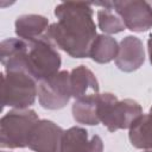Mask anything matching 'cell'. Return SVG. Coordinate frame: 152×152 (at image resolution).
Instances as JSON below:
<instances>
[{"label": "cell", "instance_id": "obj_1", "mask_svg": "<svg viewBox=\"0 0 152 152\" xmlns=\"http://www.w3.org/2000/svg\"><path fill=\"white\" fill-rule=\"evenodd\" d=\"M57 21L50 25L49 37L56 46L74 58L89 57L96 26L91 5L87 2H62L56 6Z\"/></svg>", "mask_w": 152, "mask_h": 152}, {"label": "cell", "instance_id": "obj_2", "mask_svg": "<svg viewBox=\"0 0 152 152\" xmlns=\"http://www.w3.org/2000/svg\"><path fill=\"white\" fill-rule=\"evenodd\" d=\"M142 115L141 106L132 100H119L112 93L99 94V119L108 131L126 129Z\"/></svg>", "mask_w": 152, "mask_h": 152}, {"label": "cell", "instance_id": "obj_3", "mask_svg": "<svg viewBox=\"0 0 152 152\" xmlns=\"http://www.w3.org/2000/svg\"><path fill=\"white\" fill-rule=\"evenodd\" d=\"M38 95L37 81L26 71H5L1 75L2 107L26 109Z\"/></svg>", "mask_w": 152, "mask_h": 152}, {"label": "cell", "instance_id": "obj_4", "mask_svg": "<svg viewBox=\"0 0 152 152\" xmlns=\"http://www.w3.org/2000/svg\"><path fill=\"white\" fill-rule=\"evenodd\" d=\"M38 115L32 109H12L0 120V146L23 148L28 145V138Z\"/></svg>", "mask_w": 152, "mask_h": 152}, {"label": "cell", "instance_id": "obj_5", "mask_svg": "<svg viewBox=\"0 0 152 152\" xmlns=\"http://www.w3.org/2000/svg\"><path fill=\"white\" fill-rule=\"evenodd\" d=\"M61 64V55L50 37L27 42L25 58L26 71L36 81H40L57 74Z\"/></svg>", "mask_w": 152, "mask_h": 152}, {"label": "cell", "instance_id": "obj_6", "mask_svg": "<svg viewBox=\"0 0 152 152\" xmlns=\"http://www.w3.org/2000/svg\"><path fill=\"white\" fill-rule=\"evenodd\" d=\"M71 97L70 72L66 70L38 81V100L43 108L61 109Z\"/></svg>", "mask_w": 152, "mask_h": 152}, {"label": "cell", "instance_id": "obj_7", "mask_svg": "<svg viewBox=\"0 0 152 152\" xmlns=\"http://www.w3.org/2000/svg\"><path fill=\"white\" fill-rule=\"evenodd\" d=\"M112 7L131 31L142 32L152 27V7L150 2L141 0L112 1Z\"/></svg>", "mask_w": 152, "mask_h": 152}, {"label": "cell", "instance_id": "obj_8", "mask_svg": "<svg viewBox=\"0 0 152 152\" xmlns=\"http://www.w3.org/2000/svg\"><path fill=\"white\" fill-rule=\"evenodd\" d=\"M64 131L51 120H38L33 126L28 147L34 152H61Z\"/></svg>", "mask_w": 152, "mask_h": 152}, {"label": "cell", "instance_id": "obj_9", "mask_svg": "<svg viewBox=\"0 0 152 152\" xmlns=\"http://www.w3.org/2000/svg\"><path fill=\"white\" fill-rule=\"evenodd\" d=\"M61 152H103V141L96 134L89 135L86 128L74 126L64 131Z\"/></svg>", "mask_w": 152, "mask_h": 152}, {"label": "cell", "instance_id": "obj_10", "mask_svg": "<svg viewBox=\"0 0 152 152\" xmlns=\"http://www.w3.org/2000/svg\"><path fill=\"white\" fill-rule=\"evenodd\" d=\"M145 61L142 42L135 36H126L119 43V51L115 58L116 66L125 72L139 69Z\"/></svg>", "mask_w": 152, "mask_h": 152}, {"label": "cell", "instance_id": "obj_11", "mask_svg": "<svg viewBox=\"0 0 152 152\" xmlns=\"http://www.w3.org/2000/svg\"><path fill=\"white\" fill-rule=\"evenodd\" d=\"M26 51L27 42L24 39L8 38L2 40L0 44V59L5 71H26Z\"/></svg>", "mask_w": 152, "mask_h": 152}, {"label": "cell", "instance_id": "obj_12", "mask_svg": "<svg viewBox=\"0 0 152 152\" xmlns=\"http://www.w3.org/2000/svg\"><path fill=\"white\" fill-rule=\"evenodd\" d=\"M15 33L20 39L33 42L49 37L50 24L48 18L39 14H23L17 18Z\"/></svg>", "mask_w": 152, "mask_h": 152}, {"label": "cell", "instance_id": "obj_13", "mask_svg": "<svg viewBox=\"0 0 152 152\" xmlns=\"http://www.w3.org/2000/svg\"><path fill=\"white\" fill-rule=\"evenodd\" d=\"M71 96L75 100L99 94V82L91 70L84 65H78L70 71Z\"/></svg>", "mask_w": 152, "mask_h": 152}, {"label": "cell", "instance_id": "obj_14", "mask_svg": "<svg viewBox=\"0 0 152 152\" xmlns=\"http://www.w3.org/2000/svg\"><path fill=\"white\" fill-rule=\"evenodd\" d=\"M100 94V93H99ZM99 94L75 100L71 112L75 121L83 125H99Z\"/></svg>", "mask_w": 152, "mask_h": 152}, {"label": "cell", "instance_id": "obj_15", "mask_svg": "<svg viewBox=\"0 0 152 152\" xmlns=\"http://www.w3.org/2000/svg\"><path fill=\"white\" fill-rule=\"evenodd\" d=\"M131 144L140 150H152V114H142L129 127Z\"/></svg>", "mask_w": 152, "mask_h": 152}, {"label": "cell", "instance_id": "obj_16", "mask_svg": "<svg viewBox=\"0 0 152 152\" xmlns=\"http://www.w3.org/2000/svg\"><path fill=\"white\" fill-rule=\"evenodd\" d=\"M119 44L115 38L108 34H97L93 40L89 57L97 63H108L116 58Z\"/></svg>", "mask_w": 152, "mask_h": 152}, {"label": "cell", "instance_id": "obj_17", "mask_svg": "<svg viewBox=\"0 0 152 152\" xmlns=\"http://www.w3.org/2000/svg\"><path fill=\"white\" fill-rule=\"evenodd\" d=\"M96 6H102L97 11V25L101 31L108 34L119 33L126 28L121 17L112 7V1L95 4Z\"/></svg>", "mask_w": 152, "mask_h": 152}, {"label": "cell", "instance_id": "obj_18", "mask_svg": "<svg viewBox=\"0 0 152 152\" xmlns=\"http://www.w3.org/2000/svg\"><path fill=\"white\" fill-rule=\"evenodd\" d=\"M147 49H148V56H150V62L152 64V34L150 36L147 40Z\"/></svg>", "mask_w": 152, "mask_h": 152}, {"label": "cell", "instance_id": "obj_19", "mask_svg": "<svg viewBox=\"0 0 152 152\" xmlns=\"http://www.w3.org/2000/svg\"><path fill=\"white\" fill-rule=\"evenodd\" d=\"M145 152H152V150H148V151H145Z\"/></svg>", "mask_w": 152, "mask_h": 152}, {"label": "cell", "instance_id": "obj_20", "mask_svg": "<svg viewBox=\"0 0 152 152\" xmlns=\"http://www.w3.org/2000/svg\"><path fill=\"white\" fill-rule=\"evenodd\" d=\"M150 5H151V7H152V2H150Z\"/></svg>", "mask_w": 152, "mask_h": 152}, {"label": "cell", "instance_id": "obj_21", "mask_svg": "<svg viewBox=\"0 0 152 152\" xmlns=\"http://www.w3.org/2000/svg\"><path fill=\"white\" fill-rule=\"evenodd\" d=\"M2 152H5V151H2Z\"/></svg>", "mask_w": 152, "mask_h": 152}]
</instances>
